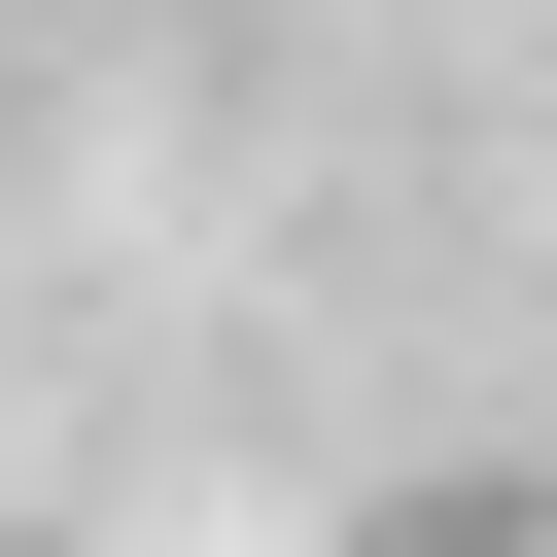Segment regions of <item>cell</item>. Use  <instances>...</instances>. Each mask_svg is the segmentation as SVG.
<instances>
[{
	"label": "cell",
	"instance_id": "6da1fadb",
	"mask_svg": "<svg viewBox=\"0 0 557 557\" xmlns=\"http://www.w3.org/2000/svg\"><path fill=\"white\" fill-rule=\"evenodd\" d=\"M383 557H557V522H522V487H453V522H383Z\"/></svg>",
	"mask_w": 557,
	"mask_h": 557
}]
</instances>
